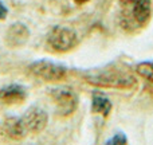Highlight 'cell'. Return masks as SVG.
<instances>
[{"label": "cell", "mask_w": 153, "mask_h": 145, "mask_svg": "<svg viewBox=\"0 0 153 145\" xmlns=\"http://www.w3.org/2000/svg\"><path fill=\"white\" fill-rule=\"evenodd\" d=\"M83 79L95 87L105 89H134L138 85L137 79L132 74L121 70H93L83 75Z\"/></svg>", "instance_id": "6da1fadb"}, {"label": "cell", "mask_w": 153, "mask_h": 145, "mask_svg": "<svg viewBox=\"0 0 153 145\" xmlns=\"http://www.w3.org/2000/svg\"><path fill=\"white\" fill-rule=\"evenodd\" d=\"M47 43L56 53H69L78 45L75 31L65 26H55L47 35Z\"/></svg>", "instance_id": "7a4b0ae2"}, {"label": "cell", "mask_w": 153, "mask_h": 145, "mask_svg": "<svg viewBox=\"0 0 153 145\" xmlns=\"http://www.w3.org/2000/svg\"><path fill=\"white\" fill-rule=\"evenodd\" d=\"M28 71L34 77L47 82H58L66 78L67 69L66 66L48 59H39L32 62L28 66Z\"/></svg>", "instance_id": "3957f363"}, {"label": "cell", "mask_w": 153, "mask_h": 145, "mask_svg": "<svg viewBox=\"0 0 153 145\" xmlns=\"http://www.w3.org/2000/svg\"><path fill=\"white\" fill-rule=\"evenodd\" d=\"M51 98L56 108V113L61 117H70L78 108V97L73 90L67 87H55L51 90Z\"/></svg>", "instance_id": "277c9868"}, {"label": "cell", "mask_w": 153, "mask_h": 145, "mask_svg": "<svg viewBox=\"0 0 153 145\" xmlns=\"http://www.w3.org/2000/svg\"><path fill=\"white\" fill-rule=\"evenodd\" d=\"M23 126L28 133H40L48 122V114L40 108H30L23 116H20Z\"/></svg>", "instance_id": "5b68a950"}, {"label": "cell", "mask_w": 153, "mask_h": 145, "mask_svg": "<svg viewBox=\"0 0 153 145\" xmlns=\"http://www.w3.org/2000/svg\"><path fill=\"white\" fill-rule=\"evenodd\" d=\"M27 97V90L19 83H11L0 89V102L5 105L23 103Z\"/></svg>", "instance_id": "8992f818"}, {"label": "cell", "mask_w": 153, "mask_h": 145, "mask_svg": "<svg viewBox=\"0 0 153 145\" xmlns=\"http://www.w3.org/2000/svg\"><path fill=\"white\" fill-rule=\"evenodd\" d=\"M30 38V30L24 24L15 23L8 28L5 34V42L10 47H20L28 40Z\"/></svg>", "instance_id": "52a82bcc"}, {"label": "cell", "mask_w": 153, "mask_h": 145, "mask_svg": "<svg viewBox=\"0 0 153 145\" xmlns=\"http://www.w3.org/2000/svg\"><path fill=\"white\" fill-rule=\"evenodd\" d=\"M133 18L140 26H145L153 12V1L152 0H137L133 3Z\"/></svg>", "instance_id": "ba28073f"}, {"label": "cell", "mask_w": 153, "mask_h": 145, "mask_svg": "<svg viewBox=\"0 0 153 145\" xmlns=\"http://www.w3.org/2000/svg\"><path fill=\"white\" fill-rule=\"evenodd\" d=\"M113 110V103L108 97L100 91H94L91 94V112L94 114H100L103 118H108Z\"/></svg>", "instance_id": "9c48e42d"}, {"label": "cell", "mask_w": 153, "mask_h": 145, "mask_svg": "<svg viewBox=\"0 0 153 145\" xmlns=\"http://www.w3.org/2000/svg\"><path fill=\"white\" fill-rule=\"evenodd\" d=\"M4 132L12 140H22L27 136V132L23 126L20 117H15L11 116L7 117L4 121Z\"/></svg>", "instance_id": "30bf717a"}, {"label": "cell", "mask_w": 153, "mask_h": 145, "mask_svg": "<svg viewBox=\"0 0 153 145\" xmlns=\"http://www.w3.org/2000/svg\"><path fill=\"white\" fill-rule=\"evenodd\" d=\"M136 73L153 85V61H144L136 66Z\"/></svg>", "instance_id": "8fae6325"}, {"label": "cell", "mask_w": 153, "mask_h": 145, "mask_svg": "<svg viewBox=\"0 0 153 145\" xmlns=\"http://www.w3.org/2000/svg\"><path fill=\"white\" fill-rule=\"evenodd\" d=\"M105 145H129V140L124 132H117L106 141Z\"/></svg>", "instance_id": "7c38bea8"}, {"label": "cell", "mask_w": 153, "mask_h": 145, "mask_svg": "<svg viewBox=\"0 0 153 145\" xmlns=\"http://www.w3.org/2000/svg\"><path fill=\"white\" fill-rule=\"evenodd\" d=\"M8 15V8L4 5V3L0 0V20H4Z\"/></svg>", "instance_id": "4fadbf2b"}, {"label": "cell", "mask_w": 153, "mask_h": 145, "mask_svg": "<svg viewBox=\"0 0 153 145\" xmlns=\"http://www.w3.org/2000/svg\"><path fill=\"white\" fill-rule=\"evenodd\" d=\"M122 3H126V4H133V3H136L137 0H121Z\"/></svg>", "instance_id": "5bb4252c"}, {"label": "cell", "mask_w": 153, "mask_h": 145, "mask_svg": "<svg viewBox=\"0 0 153 145\" xmlns=\"http://www.w3.org/2000/svg\"><path fill=\"white\" fill-rule=\"evenodd\" d=\"M75 3H78V4H85V3H87L89 0H74Z\"/></svg>", "instance_id": "9a60e30c"}]
</instances>
